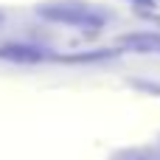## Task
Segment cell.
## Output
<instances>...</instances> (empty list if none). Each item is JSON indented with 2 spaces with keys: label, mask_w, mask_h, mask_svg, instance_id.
<instances>
[{
  "label": "cell",
  "mask_w": 160,
  "mask_h": 160,
  "mask_svg": "<svg viewBox=\"0 0 160 160\" xmlns=\"http://www.w3.org/2000/svg\"><path fill=\"white\" fill-rule=\"evenodd\" d=\"M37 14L48 22L79 28V31H101L107 22V14L84 0H48L37 6Z\"/></svg>",
  "instance_id": "1"
},
{
  "label": "cell",
  "mask_w": 160,
  "mask_h": 160,
  "mask_svg": "<svg viewBox=\"0 0 160 160\" xmlns=\"http://www.w3.org/2000/svg\"><path fill=\"white\" fill-rule=\"evenodd\" d=\"M0 59L11 62V65H39V62L51 59V51H45L42 45H34V42H3Z\"/></svg>",
  "instance_id": "2"
},
{
  "label": "cell",
  "mask_w": 160,
  "mask_h": 160,
  "mask_svg": "<svg viewBox=\"0 0 160 160\" xmlns=\"http://www.w3.org/2000/svg\"><path fill=\"white\" fill-rule=\"evenodd\" d=\"M121 48L124 51H135V53H160V34H152V31L124 34L121 37Z\"/></svg>",
  "instance_id": "3"
},
{
  "label": "cell",
  "mask_w": 160,
  "mask_h": 160,
  "mask_svg": "<svg viewBox=\"0 0 160 160\" xmlns=\"http://www.w3.org/2000/svg\"><path fill=\"white\" fill-rule=\"evenodd\" d=\"M118 51H87V53H65V56H56L59 62H101V59H110V56H115Z\"/></svg>",
  "instance_id": "4"
},
{
  "label": "cell",
  "mask_w": 160,
  "mask_h": 160,
  "mask_svg": "<svg viewBox=\"0 0 160 160\" xmlns=\"http://www.w3.org/2000/svg\"><path fill=\"white\" fill-rule=\"evenodd\" d=\"M132 3H138V6H146V8H152V6H155V0H132Z\"/></svg>",
  "instance_id": "5"
},
{
  "label": "cell",
  "mask_w": 160,
  "mask_h": 160,
  "mask_svg": "<svg viewBox=\"0 0 160 160\" xmlns=\"http://www.w3.org/2000/svg\"><path fill=\"white\" fill-rule=\"evenodd\" d=\"M3 20H6V14H3V11H0V22H3Z\"/></svg>",
  "instance_id": "6"
}]
</instances>
